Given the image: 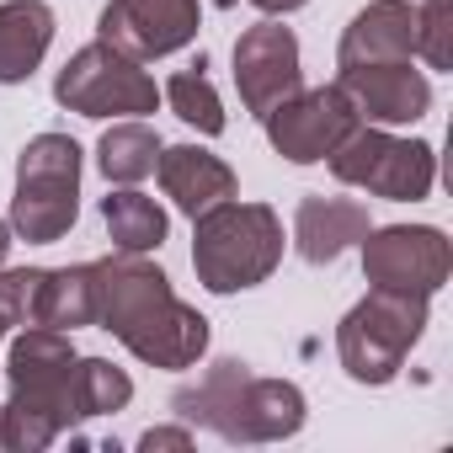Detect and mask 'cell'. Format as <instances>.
<instances>
[{
  "label": "cell",
  "mask_w": 453,
  "mask_h": 453,
  "mask_svg": "<svg viewBox=\"0 0 453 453\" xmlns=\"http://www.w3.org/2000/svg\"><path fill=\"white\" fill-rule=\"evenodd\" d=\"M96 278V326L112 331L139 363L150 368H192L208 352V320L171 288V278L134 257H102L91 262Z\"/></svg>",
  "instance_id": "1"
},
{
  "label": "cell",
  "mask_w": 453,
  "mask_h": 453,
  "mask_svg": "<svg viewBox=\"0 0 453 453\" xmlns=\"http://www.w3.org/2000/svg\"><path fill=\"white\" fill-rule=\"evenodd\" d=\"M75 342L54 326H22V336L6 352V384L12 400L0 405V448L12 453H43L59 442L75 416Z\"/></svg>",
  "instance_id": "2"
},
{
  "label": "cell",
  "mask_w": 453,
  "mask_h": 453,
  "mask_svg": "<svg viewBox=\"0 0 453 453\" xmlns=\"http://www.w3.org/2000/svg\"><path fill=\"white\" fill-rule=\"evenodd\" d=\"M171 411L187 426H208L224 442H283L304 426V389L288 379H262L241 357H219L197 384L171 395Z\"/></svg>",
  "instance_id": "3"
},
{
  "label": "cell",
  "mask_w": 453,
  "mask_h": 453,
  "mask_svg": "<svg viewBox=\"0 0 453 453\" xmlns=\"http://www.w3.org/2000/svg\"><path fill=\"white\" fill-rule=\"evenodd\" d=\"M283 262V219L267 203L224 197L192 219V267L208 294H241L278 273Z\"/></svg>",
  "instance_id": "4"
},
{
  "label": "cell",
  "mask_w": 453,
  "mask_h": 453,
  "mask_svg": "<svg viewBox=\"0 0 453 453\" xmlns=\"http://www.w3.org/2000/svg\"><path fill=\"white\" fill-rule=\"evenodd\" d=\"M81 219V144L70 134H38L17 155V197L12 235L33 246H54Z\"/></svg>",
  "instance_id": "5"
},
{
  "label": "cell",
  "mask_w": 453,
  "mask_h": 453,
  "mask_svg": "<svg viewBox=\"0 0 453 453\" xmlns=\"http://www.w3.org/2000/svg\"><path fill=\"white\" fill-rule=\"evenodd\" d=\"M426 331V294L368 288L336 326V357L352 384H389Z\"/></svg>",
  "instance_id": "6"
},
{
  "label": "cell",
  "mask_w": 453,
  "mask_h": 453,
  "mask_svg": "<svg viewBox=\"0 0 453 453\" xmlns=\"http://www.w3.org/2000/svg\"><path fill=\"white\" fill-rule=\"evenodd\" d=\"M54 102L81 118H144L155 112L160 91L144 75V59L96 38L65 59V70L54 75Z\"/></svg>",
  "instance_id": "7"
},
{
  "label": "cell",
  "mask_w": 453,
  "mask_h": 453,
  "mask_svg": "<svg viewBox=\"0 0 453 453\" xmlns=\"http://www.w3.org/2000/svg\"><path fill=\"white\" fill-rule=\"evenodd\" d=\"M326 160H331L336 181L363 187V192L389 197V203H421L437 181V150L432 144L395 139V134L368 128V123H357Z\"/></svg>",
  "instance_id": "8"
},
{
  "label": "cell",
  "mask_w": 453,
  "mask_h": 453,
  "mask_svg": "<svg viewBox=\"0 0 453 453\" xmlns=\"http://www.w3.org/2000/svg\"><path fill=\"white\" fill-rule=\"evenodd\" d=\"M357 246H363V278L373 288H395V294L432 299L453 267L448 235L432 230V224H384V230H368Z\"/></svg>",
  "instance_id": "9"
},
{
  "label": "cell",
  "mask_w": 453,
  "mask_h": 453,
  "mask_svg": "<svg viewBox=\"0 0 453 453\" xmlns=\"http://www.w3.org/2000/svg\"><path fill=\"white\" fill-rule=\"evenodd\" d=\"M267 144L283 155V160H294V165H315V160H326L363 118H357V107H352V96L342 91V86H315V91H294L288 102H278L267 118Z\"/></svg>",
  "instance_id": "10"
},
{
  "label": "cell",
  "mask_w": 453,
  "mask_h": 453,
  "mask_svg": "<svg viewBox=\"0 0 453 453\" xmlns=\"http://www.w3.org/2000/svg\"><path fill=\"white\" fill-rule=\"evenodd\" d=\"M299 86H304V70H299V38H294V27H283L278 17L246 27L241 43H235V91H241L246 112L267 118Z\"/></svg>",
  "instance_id": "11"
},
{
  "label": "cell",
  "mask_w": 453,
  "mask_h": 453,
  "mask_svg": "<svg viewBox=\"0 0 453 453\" xmlns=\"http://www.w3.org/2000/svg\"><path fill=\"white\" fill-rule=\"evenodd\" d=\"M203 17L197 0H107L96 38L134 54V59H165L197 38Z\"/></svg>",
  "instance_id": "12"
},
{
  "label": "cell",
  "mask_w": 453,
  "mask_h": 453,
  "mask_svg": "<svg viewBox=\"0 0 453 453\" xmlns=\"http://www.w3.org/2000/svg\"><path fill=\"white\" fill-rule=\"evenodd\" d=\"M363 123H416L432 107V81L421 70H411V59H389V65H357L342 70L336 81Z\"/></svg>",
  "instance_id": "13"
},
{
  "label": "cell",
  "mask_w": 453,
  "mask_h": 453,
  "mask_svg": "<svg viewBox=\"0 0 453 453\" xmlns=\"http://www.w3.org/2000/svg\"><path fill=\"white\" fill-rule=\"evenodd\" d=\"M411 54H416V6L411 0H368L342 33L336 70L389 65V59H411Z\"/></svg>",
  "instance_id": "14"
},
{
  "label": "cell",
  "mask_w": 453,
  "mask_h": 453,
  "mask_svg": "<svg viewBox=\"0 0 453 453\" xmlns=\"http://www.w3.org/2000/svg\"><path fill=\"white\" fill-rule=\"evenodd\" d=\"M368 230H373V224H368L363 203H352V197H304L299 213H294V251L310 267H331Z\"/></svg>",
  "instance_id": "15"
},
{
  "label": "cell",
  "mask_w": 453,
  "mask_h": 453,
  "mask_svg": "<svg viewBox=\"0 0 453 453\" xmlns=\"http://www.w3.org/2000/svg\"><path fill=\"white\" fill-rule=\"evenodd\" d=\"M155 176H160L165 197H171L187 219L208 213V208L224 203V197H235V171L224 165L219 155H208L203 144H171V150H160Z\"/></svg>",
  "instance_id": "16"
},
{
  "label": "cell",
  "mask_w": 453,
  "mask_h": 453,
  "mask_svg": "<svg viewBox=\"0 0 453 453\" xmlns=\"http://www.w3.org/2000/svg\"><path fill=\"white\" fill-rule=\"evenodd\" d=\"M54 43V12L43 0H6L0 6V86L27 81Z\"/></svg>",
  "instance_id": "17"
},
{
  "label": "cell",
  "mask_w": 453,
  "mask_h": 453,
  "mask_svg": "<svg viewBox=\"0 0 453 453\" xmlns=\"http://www.w3.org/2000/svg\"><path fill=\"white\" fill-rule=\"evenodd\" d=\"M33 326H54V331L96 326V278H91V262H81V267H43L38 299H33Z\"/></svg>",
  "instance_id": "18"
},
{
  "label": "cell",
  "mask_w": 453,
  "mask_h": 453,
  "mask_svg": "<svg viewBox=\"0 0 453 453\" xmlns=\"http://www.w3.org/2000/svg\"><path fill=\"white\" fill-rule=\"evenodd\" d=\"M102 224H107V235H112L118 251L144 257V251L165 246V208L155 197L134 192V187H118V192L102 197Z\"/></svg>",
  "instance_id": "19"
},
{
  "label": "cell",
  "mask_w": 453,
  "mask_h": 453,
  "mask_svg": "<svg viewBox=\"0 0 453 453\" xmlns=\"http://www.w3.org/2000/svg\"><path fill=\"white\" fill-rule=\"evenodd\" d=\"M160 134L150 128V123H112L107 134H102V144H96V165H102V176L107 181H118V187H134V181H144V176H155V165H160Z\"/></svg>",
  "instance_id": "20"
},
{
  "label": "cell",
  "mask_w": 453,
  "mask_h": 453,
  "mask_svg": "<svg viewBox=\"0 0 453 453\" xmlns=\"http://www.w3.org/2000/svg\"><path fill=\"white\" fill-rule=\"evenodd\" d=\"M134 400V379L107 357H75V416H112Z\"/></svg>",
  "instance_id": "21"
},
{
  "label": "cell",
  "mask_w": 453,
  "mask_h": 453,
  "mask_svg": "<svg viewBox=\"0 0 453 453\" xmlns=\"http://www.w3.org/2000/svg\"><path fill=\"white\" fill-rule=\"evenodd\" d=\"M165 102H171V112L187 123V128H197V134H224V102H219V91H213V81L203 75V59L197 65H187V70H176L171 81H165Z\"/></svg>",
  "instance_id": "22"
},
{
  "label": "cell",
  "mask_w": 453,
  "mask_h": 453,
  "mask_svg": "<svg viewBox=\"0 0 453 453\" xmlns=\"http://www.w3.org/2000/svg\"><path fill=\"white\" fill-rule=\"evenodd\" d=\"M416 54L432 70H453V0H421L416 6Z\"/></svg>",
  "instance_id": "23"
},
{
  "label": "cell",
  "mask_w": 453,
  "mask_h": 453,
  "mask_svg": "<svg viewBox=\"0 0 453 453\" xmlns=\"http://www.w3.org/2000/svg\"><path fill=\"white\" fill-rule=\"evenodd\" d=\"M38 278H43V267H17V273H0V342H6V331H12V326H33Z\"/></svg>",
  "instance_id": "24"
},
{
  "label": "cell",
  "mask_w": 453,
  "mask_h": 453,
  "mask_svg": "<svg viewBox=\"0 0 453 453\" xmlns=\"http://www.w3.org/2000/svg\"><path fill=\"white\" fill-rule=\"evenodd\" d=\"M139 448H150V453H155V448H176V453H181V448H192V432H187V426H150V432L139 437Z\"/></svg>",
  "instance_id": "25"
},
{
  "label": "cell",
  "mask_w": 453,
  "mask_h": 453,
  "mask_svg": "<svg viewBox=\"0 0 453 453\" xmlns=\"http://www.w3.org/2000/svg\"><path fill=\"white\" fill-rule=\"evenodd\" d=\"M257 12H267V17H288V12H299L304 0H251Z\"/></svg>",
  "instance_id": "26"
},
{
  "label": "cell",
  "mask_w": 453,
  "mask_h": 453,
  "mask_svg": "<svg viewBox=\"0 0 453 453\" xmlns=\"http://www.w3.org/2000/svg\"><path fill=\"white\" fill-rule=\"evenodd\" d=\"M6 251H12V224L0 219V267H6Z\"/></svg>",
  "instance_id": "27"
},
{
  "label": "cell",
  "mask_w": 453,
  "mask_h": 453,
  "mask_svg": "<svg viewBox=\"0 0 453 453\" xmlns=\"http://www.w3.org/2000/svg\"><path fill=\"white\" fill-rule=\"evenodd\" d=\"M213 6H224V12H230V6H235V0H213Z\"/></svg>",
  "instance_id": "28"
}]
</instances>
